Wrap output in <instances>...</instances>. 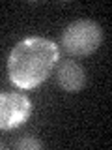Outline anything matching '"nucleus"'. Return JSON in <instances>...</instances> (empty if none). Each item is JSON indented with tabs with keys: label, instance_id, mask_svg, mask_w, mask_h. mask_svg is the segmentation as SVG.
<instances>
[{
	"label": "nucleus",
	"instance_id": "obj_1",
	"mask_svg": "<svg viewBox=\"0 0 112 150\" xmlns=\"http://www.w3.org/2000/svg\"><path fill=\"white\" fill-rule=\"evenodd\" d=\"M60 60L58 45L45 38H26L13 47L8 58L9 81L17 88H36L52 73Z\"/></svg>",
	"mask_w": 112,
	"mask_h": 150
},
{
	"label": "nucleus",
	"instance_id": "obj_2",
	"mask_svg": "<svg viewBox=\"0 0 112 150\" xmlns=\"http://www.w3.org/2000/svg\"><path fill=\"white\" fill-rule=\"evenodd\" d=\"M103 32L97 23L90 19L71 23L62 34V47L71 56H88L95 53L101 45Z\"/></svg>",
	"mask_w": 112,
	"mask_h": 150
},
{
	"label": "nucleus",
	"instance_id": "obj_3",
	"mask_svg": "<svg viewBox=\"0 0 112 150\" xmlns=\"http://www.w3.org/2000/svg\"><path fill=\"white\" fill-rule=\"evenodd\" d=\"M32 112V103L17 92L0 94V129H15L24 124Z\"/></svg>",
	"mask_w": 112,
	"mask_h": 150
},
{
	"label": "nucleus",
	"instance_id": "obj_4",
	"mask_svg": "<svg viewBox=\"0 0 112 150\" xmlns=\"http://www.w3.org/2000/svg\"><path fill=\"white\" fill-rule=\"evenodd\" d=\"M56 81H58L62 90L69 92V94H77L86 84V73H84V68L77 60H64L58 66Z\"/></svg>",
	"mask_w": 112,
	"mask_h": 150
},
{
	"label": "nucleus",
	"instance_id": "obj_5",
	"mask_svg": "<svg viewBox=\"0 0 112 150\" xmlns=\"http://www.w3.org/2000/svg\"><path fill=\"white\" fill-rule=\"evenodd\" d=\"M41 146H43V143L36 137H22V139H19V143H17L19 150H39Z\"/></svg>",
	"mask_w": 112,
	"mask_h": 150
},
{
	"label": "nucleus",
	"instance_id": "obj_6",
	"mask_svg": "<svg viewBox=\"0 0 112 150\" xmlns=\"http://www.w3.org/2000/svg\"><path fill=\"white\" fill-rule=\"evenodd\" d=\"M2 146H4V144H2V143H0V148H2Z\"/></svg>",
	"mask_w": 112,
	"mask_h": 150
}]
</instances>
